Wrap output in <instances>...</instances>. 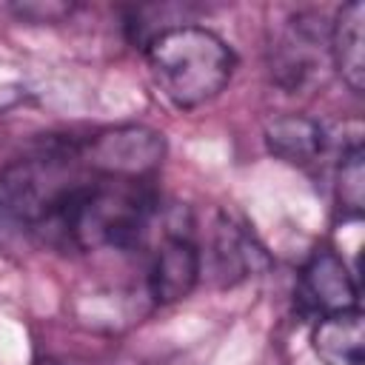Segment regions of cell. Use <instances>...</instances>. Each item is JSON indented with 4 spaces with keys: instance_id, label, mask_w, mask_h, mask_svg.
<instances>
[{
    "instance_id": "6da1fadb",
    "label": "cell",
    "mask_w": 365,
    "mask_h": 365,
    "mask_svg": "<svg viewBox=\"0 0 365 365\" xmlns=\"http://www.w3.org/2000/svg\"><path fill=\"white\" fill-rule=\"evenodd\" d=\"M145 63L174 106L194 108L214 100L231 83L237 57L217 31L180 23L148 40Z\"/></svg>"
},
{
    "instance_id": "3957f363",
    "label": "cell",
    "mask_w": 365,
    "mask_h": 365,
    "mask_svg": "<svg viewBox=\"0 0 365 365\" xmlns=\"http://www.w3.org/2000/svg\"><path fill=\"white\" fill-rule=\"evenodd\" d=\"M165 154V140L148 125H114L80 143V160L91 174L145 180Z\"/></svg>"
},
{
    "instance_id": "7a4b0ae2",
    "label": "cell",
    "mask_w": 365,
    "mask_h": 365,
    "mask_svg": "<svg viewBox=\"0 0 365 365\" xmlns=\"http://www.w3.org/2000/svg\"><path fill=\"white\" fill-rule=\"evenodd\" d=\"M80 163V145H60L20 160L0 171V251L20 254L37 248V231L48 197Z\"/></svg>"
},
{
    "instance_id": "7c38bea8",
    "label": "cell",
    "mask_w": 365,
    "mask_h": 365,
    "mask_svg": "<svg viewBox=\"0 0 365 365\" xmlns=\"http://www.w3.org/2000/svg\"><path fill=\"white\" fill-rule=\"evenodd\" d=\"M11 11H17L20 17H37L40 23L46 20V23H51V20H60V17H66V14H71V6H66V3H23V6H14Z\"/></svg>"
},
{
    "instance_id": "52a82bcc",
    "label": "cell",
    "mask_w": 365,
    "mask_h": 365,
    "mask_svg": "<svg viewBox=\"0 0 365 365\" xmlns=\"http://www.w3.org/2000/svg\"><path fill=\"white\" fill-rule=\"evenodd\" d=\"M362 23H365V6L348 3L336 11L334 23L328 26V54L342 77V83L362 94L365 88V48H362Z\"/></svg>"
},
{
    "instance_id": "277c9868",
    "label": "cell",
    "mask_w": 365,
    "mask_h": 365,
    "mask_svg": "<svg viewBox=\"0 0 365 365\" xmlns=\"http://www.w3.org/2000/svg\"><path fill=\"white\" fill-rule=\"evenodd\" d=\"M297 299L305 311L319 317L354 311L359 308V285L334 248H317L299 271Z\"/></svg>"
},
{
    "instance_id": "8992f818",
    "label": "cell",
    "mask_w": 365,
    "mask_h": 365,
    "mask_svg": "<svg viewBox=\"0 0 365 365\" xmlns=\"http://www.w3.org/2000/svg\"><path fill=\"white\" fill-rule=\"evenodd\" d=\"M322 54H328V26L317 14H297L277 46L271 71L285 88H305L322 71Z\"/></svg>"
},
{
    "instance_id": "5b68a950",
    "label": "cell",
    "mask_w": 365,
    "mask_h": 365,
    "mask_svg": "<svg viewBox=\"0 0 365 365\" xmlns=\"http://www.w3.org/2000/svg\"><path fill=\"white\" fill-rule=\"evenodd\" d=\"M202 274V254L188 231H168L148 265V294L160 305L185 299Z\"/></svg>"
},
{
    "instance_id": "ba28073f",
    "label": "cell",
    "mask_w": 365,
    "mask_h": 365,
    "mask_svg": "<svg viewBox=\"0 0 365 365\" xmlns=\"http://www.w3.org/2000/svg\"><path fill=\"white\" fill-rule=\"evenodd\" d=\"M265 145L285 163L308 165L325 148V128L302 114H279L265 125Z\"/></svg>"
},
{
    "instance_id": "30bf717a",
    "label": "cell",
    "mask_w": 365,
    "mask_h": 365,
    "mask_svg": "<svg viewBox=\"0 0 365 365\" xmlns=\"http://www.w3.org/2000/svg\"><path fill=\"white\" fill-rule=\"evenodd\" d=\"M211 259L222 282L231 285L254 271V259H262V251L254 248V242L237 225H231L228 220H220L211 242Z\"/></svg>"
},
{
    "instance_id": "9c48e42d",
    "label": "cell",
    "mask_w": 365,
    "mask_h": 365,
    "mask_svg": "<svg viewBox=\"0 0 365 365\" xmlns=\"http://www.w3.org/2000/svg\"><path fill=\"white\" fill-rule=\"evenodd\" d=\"M314 354L325 365H362V314L339 311L319 317L311 334Z\"/></svg>"
},
{
    "instance_id": "8fae6325",
    "label": "cell",
    "mask_w": 365,
    "mask_h": 365,
    "mask_svg": "<svg viewBox=\"0 0 365 365\" xmlns=\"http://www.w3.org/2000/svg\"><path fill=\"white\" fill-rule=\"evenodd\" d=\"M362 160H365V154L356 140L348 148H342L339 165H336V205H339L342 217H348V220L362 217V208H365V165H362Z\"/></svg>"
}]
</instances>
